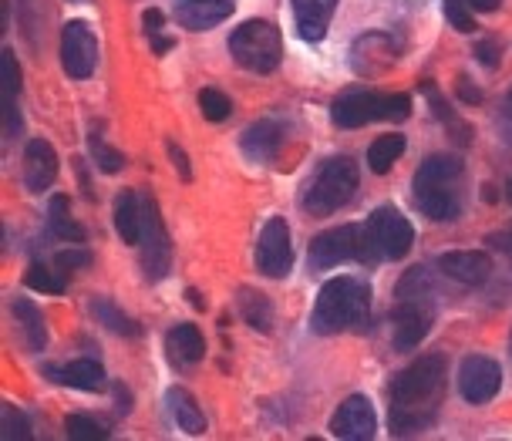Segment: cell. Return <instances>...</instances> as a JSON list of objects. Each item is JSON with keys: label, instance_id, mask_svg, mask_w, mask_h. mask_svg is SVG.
<instances>
[{"label": "cell", "instance_id": "1", "mask_svg": "<svg viewBox=\"0 0 512 441\" xmlns=\"http://www.w3.org/2000/svg\"><path fill=\"white\" fill-rule=\"evenodd\" d=\"M445 388V357L428 354L422 361L391 381V431L395 435H415L428 428L438 415V401Z\"/></svg>", "mask_w": 512, "mask_h": 441}, {"label": "cell", "instance_id": "2", "mask_svg": "<svg viewBox=\"0 0 512 441\" xmlns=\"http://www.w3.org/2000/svg\"><path fill=\"white\" fill-rule=\"evenodd\" d=\"M371 310V290L368 283L354 277H334L327 280L317 293L314 314H310V330L314 334H341L368 320Z\"/></svg>", "mask_w": 512, "mask_h": 441}, {"label": "cell", "instance_id": "3", "mask_svg": "<svg viewBox=\"0 0 512 441\" xmlns=\"http://www.w3.org/2000/svg\"><path fill=\"white\" fill-rule=\"evenodd\" d=\"M381 246L374 240L371 226H361V223H347V226H337V229H327L320 233L314 243H310V270H331L337 263H347V260H358L364 266H374L381 260Z\"/></svg>", "mask_w": 512, "mask_h": 441}, {"label": "cell", "instance_id": "4", "mask_svg": "<svg viewBox=\"0 0 512 441\" xmlns=\"http://www.w3.org/2000/svg\"><path fill=\"white\" fill-rule=\"evenodd\" d=\"M354 189H358V162L347 159V155H337V159H327L320 165V172L310 179L300 206H304L307 216H331L351 202Z\"/></svg>", "mask_w": 512, "mask_h": 441}, {"label": "cell", "instance_id": "5", "mask_svg": "<svg viewBox=\"0 0 512 441\" xmlns=\"http://www.w3.org/2000/svg\"><path fill=\"white\" fill-rule=\"evenodd\" d=\"M408 115V95H374V91H351V95L337 98L331 108V122L337 128H361L368 122H405Z\"/></svg>", "mask_w": 512, "mask_h": 441}, {"label": "cell", "instance_id": "6", "mask_svg": "<svg viewBox=\"0 0 512 441\" xmlns=\"http://www.w3.org/2000/svg\"><path fill=\"white\" fill-rule=\"evenodd\" d=\"M230 54L253 75H270L283 58L280 31L270 21H246L230 34Z\"/></svg>", "mask_w": 512, "mask_h": 441}, {"label": "cell", "instance_id": "7", "mask_svg": "<svg viewBox=\"0 0 512 441\" xmlns=\"http://www.w3.org/2000/svg\"><path fill=\"white\" fill-rule=\"evenodd\" d=\"M139 250H142V270L149 280H162L172 266V243H169V233H166V223L159 216V206H155L152 196L142 199V240H139Z\"/></svg>", "mask_w": 512, "mask_h": 441}, {"label": "cell", "instance_id": "8", "mask_svg": "<svg viewBox=\"0 0 512 441\" xmlns=\"http://www.w3.org/2000/svg\"><path fill=\"white\" fill-rule=\"evenodd\" d=\"M432 297L435 293H398L395 307V347L398 351H415L432 330Z\"/></svg>", "mask_w": 512, "mask_h": 441}, {"label": "cell", "instance_id": "9", "mask_svg": "<svg viewBox=\"0 0 512 441\" xmlns=\"http://www.w3.org/2000/svg\"><path fill=\"white\" fill-rule=\"evenodd\" d=\"M290 263H294V246H290V226L287 219L273 216L267 226L260 229V240H256V270L263 277H287Z\"/></svg>", "mask_w": 512, "mask_h": 441}, {"label": "cell", "instance_id": "10", "mask_svg": "<svg viewBox=\"0 0 512 441\" xmlns=\"http://www.w3.org/2000/svg\"><path fill=\"white\" fill-rule=\"evenodd\" d=\"M61 64L75 81L91 78L98 64V38L85 21H68L61 31Z\"/></svg>", "mask_w": 512, "mask_h": 441}, {"label": "cell", "instance_id": "11", "mask_svg": "<svg viewBox=\"0 0 512 441\" xmlns=\"http://www.w3.org/2000/svg\"><path fill=\"white\" fill-rule=\"evenodd\" d=\"M502 388V371L492 357L469 354L459 367V391L469 404H486Z\"/></svg>", "mask_w": 512, "mask_h": 441}, {"label": "cell", "instance_id": "12", "mask_svg": "<svg viewBox=\"0 0 512 441\" xmlns=\"http://www.w3.org/2000/svg\"><path fill=\"white\" fill-rule=\"evenodd\" d=\"M374 240H378L381 253L388 256V260H401V256H408L411 243H415V229L405 216L398 213L395 206H378L368 219Z\"/></svg>", "mask_w": 512, "mask_h": 441}, {"label": "cell", "instance_id": "13", "mask_svg": "<svg viewBox=\"0 0 512 441\" xmlns=\"http://www.w3.org/2000/svg\"><path fill=\"white\" fill-rule=\"evenodd\" d=\"M378 431V418H374V408L368 398L354 394V398L341 401V408L334 411L331 418V435L344 438V441H368Z\"/></svg>", "mask_w": 512, "mask_h": 441}, {"label": "cell", "instance_id": "14", "mask_svg": "<svg viewBox=\"0 0 512 441\" xmlns=\"http://www.w3.org/2000/svg\"><path fill=\"white\" fill-rule=\"evenodd\" d=\"M415 206L435 223H448L459 216L462 202L455 182H415Z\"/></svg>", "mask_w": 512, "mask_h": 441}, {"label": "cell", "instance_id": "15", "mask_svg": "<svg viewBox=\"0 0 512 441\" xmlns=\"http://www.w3.org/2000/svg\"><path fill=\"white\" fill-rule=\"evenodd\" d=\"M54 176H58V152H54V145L44 139H31L24 149V186L31 192H44L51 189Z\"/></svg>", "mask_w": 512, "mask_h": 441}, {"label": "cell", "instance_id": "16", "mask_svg": "<svg viewBox=\"0 0 512 441\" xmlns=\"http://www.w3.org/2000/svg\"><path fill=\"white\" fill-rule=\"evenodd\" d=\"M438 270H442L445 277L465 283V287H479V283L489 280L492 260L479 250H455V253L438 256Z\"/></svg>", "mask_w": 512, "mask_h": 441}, {"label": "cell", "instance_id": "17", "mask_svg": "<svg viewBox=\"0 0 512 441\" xmlns=\"http://www.w3.org/2000/svg\"><path fill=\"white\" fill-rule=\"evenodd\" d=\"M236 0H176V17L189 31H209L233 14Z\"/></svg>", "mask_w": 512, "mask_h": 441}, {"label": "cell", "instance_id": "18", "mask_svg": "<svg viewBox=\"0 0 512 441\" xmlns=\"http://www.w3.org/2000/svg\"><path fill=\"white\" fill-rule=\"evenodd\" d=\"M337 0H294V21H297V34L310 44H317L331 27Z\"/></svg>", "mask_w": 512, "mask_h": 441}, {"label": "cell", "instance_id": "19", "mask_svg": "<svg viewBox=\"0 0 512 441\" xmlns=\"http://www.w3.org/2000/svg\"><path fill=\"white\" fill-rule=\"evenodd\" d=\"M0 78H4V135L14 139L21 132V112H17V91H21V68L11 48L0 51Z\"/></svg>", "mask_w": 512, "mask_h": 441}, {"label": "cell", "instance_id": "20", "mask_svg": "<svg viewBox=\"0 0 512 441\" xmlns=\"http://www.w3.org/2000/svg\"><path fill=\"white\" fill-rule=\"evenodd\" d=\"M243 155L253 162H270L283 145V128L277 122H256L243 132Z\"/></svg>", "mask_w": 512, "mask_h": 441}, {"label": "cell", "instance_id": "21", "mask_svg": "<svg viewBox=\"0 0 512 441\" xmlns=\"http://www.w3.org/2000/svg\"><path fill=\"white\" fill-rule=\"evenodd\" d=\"M51 378L68 384V388H78V391H102L105 388V371L98 361L91 357H81V361H71L64 367H51Z\"/></svg>", "mask_w": 512, "mask_h": 441}, {"label": "cell", "instance_id": "22", "mask_svg": "<svg viewBox=\"0 0 512 441\" xmlns=\"http://www.w3.org/2000/svg\"><path fill=\"white\" fill-rule=\"evenodd\" d=\"M166 351L176 364H199L206 357V341L196 324H179L166 334Z\"/></svg>", "mask_w": 512, "mask_h": 441}, {"label": "cell", "instance_id": "23", "mask_svg": "<svg viewBox=\"0 0 512 441\" xmlns=\"http://www.w3.org/2000/svg\"><path fill=\"white\" fill-rule=\"evenodd\" d=\"M115 233L128 246H139L142 240V199L128 189L115 196Z\"/></svg>", "mask_w": 512, "mask_h": 441}, {"label": "cell", "instance_id": "24", "mask_svg": "<svg viewBox=\"0 0 512 441\" xmlns=\"http://www.w3.org/2000/svg\"><path fill=\"white\" fill-rule=\"evenodd\" d=\"M166 404H169L172 421H176L182 431H189V435H203L206 415H203V408H199L196 398H192L186 388H169L166 391Z\"/></svg>", "mask_w": 512, "mask_h": 441}, {"label": "cell", "instance_id": "25", "mask_svg": "<svg viewBox=\"0 0 512 441\" xmlns=\"http://www.w3.org/2000/svg\"><path fill=\"white\" fill-rule=\"evenodd\" d=\"M14 317L21 324V334H24V344L31 354H41L48 347V330H44V317L41 310L34 307L31 300H14Z\"/></svg>", "mask_w": 512, "mask_h": 441}, {"label": "cell", "instance_id": "26", "mask_svg": "<svg viewBox=\"0 0 512 441\" xmlns=\"http://www.w3.org/2000/svg\"><path fill=\"white\" fill-rule=\"evenodd\" d=\"M236 303H240V314H243L246 324H250L253 330H260V334H270V330H273V307H270V300L263 297V293L243 287L240 297H236Z\"/></svg>", "mask_w": 512, "mask_h": 441}, {"label": "cell", "instance_id": "27", "mask_svg": "<svg viewBox=\"0 0 512 441\" xmlns=\"http://www.w3.org/2000/svg\"><path fill=\"white\" fill-rule=\"evenodd\" d=\"M48 226L54 236L68 243H85V229H81L75 219H71V209H68V196H51V206H48Z\"/></svg>", "mask_w": 512, "mask_h": 441}, {"label": "cell", "instance_id": "28", "mask_svg": "<svg viewBox=\"0 0 512 441\" xmlns=\"http://www.w3.org/2000/svg\"><path fill=\"white\" fill-rule=\"evenodd\" d=\"M91 314L98 317V324H105L108 330H112V334H122V337H139L142 334V327L135 324L128 314H122V310H118L115 303L105 300V297L91 300Z\"/></svg>", "mask_w": 512, "mask_h": 441}, {"label": "cell", "instance_id": "29", "mask_svg": "<svg viewBox=\"0 0 512 441\" xmlns=\"http://www.w3.org/2000/svg\"><path fill=\"white\" fill-rule=\"evenodd\" d=\"M401 152H405V135H381L368 149V169L384 176V172H391V165L401 159Z\"/></svg>", "mask_w": 512, "mask_h": 441}, {"label": "cell", "instance_id": "30", "mask_svg": "<svg viewBox=\"0 0 512 441\" xmlns=\"http://www.w3.org/2000/svg\"><path fill=\"white\" fill-rule=\"evenodd\" d=\"M459 179H462V162L455 155H432L415 172V182H459Z\"/></svg>", "mask_w": 512, "mask_h": 441}, {"label": "cell", "instance_id": "31", "mask_svg": "<svg viewBox=\"0 0 512 441\" xmlns=\"http://www.w3.org/2000/svg\"><path fill=\"white\" fill-rule=\"evenodd\" d=\"M199 112H203L206 122H226L230 112H233V105H230V98H226L223 91L203 88V91H199Z\"/></svg>", "mask_w": 512, "mask_h": 441}, {"label": "cell", "instance_id": "32", "mask_svg": "<svg viewBox=\"0 0 512 441\" xmlns=\"http://www.w3.org/2000/svg\"><path fill=\"white\" fill-rule=\"evenodd\" d=\"M0 435H4V441L31 438V425H27V418L14 408V404H4V408H0Z\"/></svg>", "mask_w": 512, "mask_h": 441}, {"label": "cell", "instance_id": "33", "mask_svg": "<svg viewBox=\"0 0 512 441\" xmlns=\"http://www.w3.org/2000/svg\"><path fill=\"white\" fill-rule=\"evenodd\" d=\"M88 149H91V159H95V165L102 172H118L125 165V155L122 152H115L112 145H105L102 135H91L88 139Z\"/></svg>", "mask_w": 512, "mask_h": 441}, {"label": "cell", "instance_id": "34", "mask_svg": "<svg viewBox=\"0 0 512 441\" xmlns=\"http://www.w3.org/2000/svg\"><path fill=\"white\" fill-rule=\"evenodd\" d=\"M24 283L38 293H64V277H58V273L48 270V266H41V263H34L31 270H27Z\"/></svg>", "mask_w": 512, "mask_h": 441}, {"label": "cell", "instance_id": "35", "mask_svg": "<svg viewBox=\"0 0 512 441\" xmlns=\"http://www.w3.org/2000/svg\"><path fill=\"white\" fill-rule=\"evenodd\" d=\"M64 431H68V438H75V441H98V438L108 435V431L88 415H68V421H64Z\"/></svg>", "mask_w": 512, "mask_h": 441}, {"label": "cell", "instance_id": "36", "mask_svg": "<svg viewBox=\"0 0 512 441\" xmlns=\"http://www.w3.org/2000/svg\"><path fill=\"white\" fill-rule=\"evenodd\" d=\"M445 17H448V24H452L455 31H462V34L475 31V17H472L465 0H445Z\"/></svg>", "mask_w": 512, "mask_h": 441}, {"label": "cell", "instance_id": "37", "mask_svg": "<svg viewBox=\"0 0 512 441\" xmlns=\"http://www.w3.org/2000/svg\"><path fill=\"white\" fill-rule=\"evenodd\" d=\"M54 263H58L61 270H85V266H91V253L88 250H61L54 256Z\"/></svg>", "mask_w": 512, "mask_h": 441}, {"label": "cell", "instance_id": "38", "mask_svg": "<svg viewBox=\"0 0 512 441\" xmlns=\"http://www.w3.org/2000/svg\"><path fill=\"white\" fill-rule=\"evenodd\" d=\"M169 159H172V165H176V172H179V176L182 179H192V169H189V159H186V152H182L179 149V145L176 142H169Z\"/></svg>", "mask_w": 512, "mask_h": 441}, {"label": "cell", "instance_id": "39", "mask_svg": "<svg viewBox=\"0 0 512 441\" xmlns=\"http://www.w3.org/2000/svg\"><path fill=\"white\" fill-rule=\"evenodd\" d=\"M475 58H479L482 64H486V68H496V44L492 41H482V44H475Z\"/></svg>", "mask_w": 512, "mask_h": 441}, {"label": "cell", "instance_id": "40", "mask_svg": "<svg viewBox=\"0 0 512 441\" xmlns=\"http://www.w3.org/2000/svg\"><path fill=\"white\" fill-rule=\"evenodd\" d=\"M162 21H166V17H162V11H155V7H152V11H145V14H142V24H145V31H149L152 38L162 31Z\"/></svg>", "mask_w": 512, "mask_h": 441}, {"label": "cell", "instance_id": "41", "mask_svg": "<svg viewBox=\"0 0 512 441\" xmlns=\"http://www.w3.org/2000/svg\"><path fill=\"white\" fill-rule=\"evenodd\" d=\"M465 4H469L472 11H496L502 0H465Z\"/></svg>", "mask_w": 512, "mask_h": 441}, {"label": "cell", "instance_id": "42", "mask_svg": "<svg viewBox=\"0 0 512 441\" xmlns=\"http://www.w3.org/2000/svg\"><path fill=\"white\" fill-rule=\"evenodd\" d=\"M115 394H118V411H128V408H132V404H128L132 398H128V391L122 388V384H115Z\"/></svg>", "mask_w": 512, "mask_h": 441}, {"label": "cell", "instance_id": "43", "mask_svg": "<svg viewBox=\"0 0 512 441\" xmlns=\"http://www.w3.org/2000/svg\"><path fill=\"white\" fill-rule=\"evenodd\" d=\"M506 199L512 202V179H509V186H506Z\"/></svg>", "mask_w": 512, "mask_h": 441}]
</instances>
